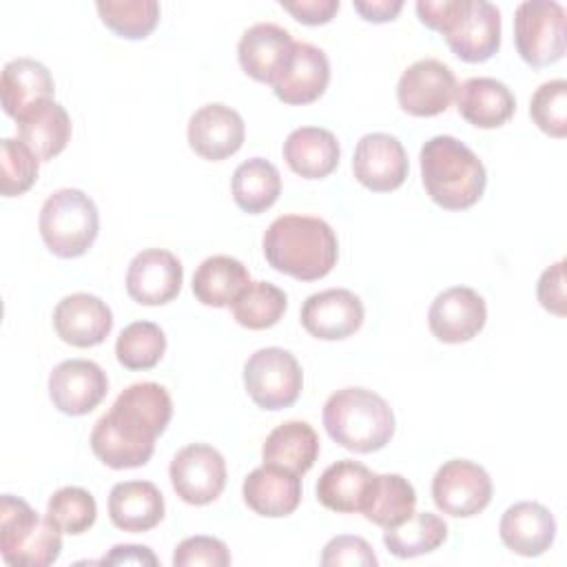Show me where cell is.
Segmentation results:
<instances>
[{
  "instance_id": "7",
  "label": "cell",
  "mask_w": 567,
  "mask_h": 567,
  "mask_svg": "<svg viewBox=\"0 0 567 567\" xmlns=\"http://www.w3.org/2000/svg\"><path fill=\"white\" fill-rule=\"evenodd\" d=\"M40 235L44 246L62 257H82L100 230V213L95 202L80 188H60L47 197L40 208Z\"/></svg>"
},
{
  "instance_id": "29",
  "label": "cell",
  "mask_w": 567,
  "mask_h": 567,
  "mask_svg": "<svg viewBox=\"0 0 567 567\" xmlns=\"http://www.w3.org/2000/svg\"><path fill=\"white\" fill-rule=\"evenodd\" d=\"M55 91L49 69L31 58H16L4 64L0 78L2 109L9 117L18 120L24 111L42 100H51Z\"/></svg>"
},
{
  "instance_id": "4",
  "label": "cell",
  "mask_w": 567,
  "mask_h": 567,
  "mask_svg": "<svg viewBox=\"0 0 567 567\" xmlns=\"http://www.w3.org/2000/svg\"><path fill=\"white\" fill-rule=\"evenodd\" d=\"M421 182L434 204L445 210L474 206L487 184L483 162L456 137L434 135L421 148Z\"/></svg>"
},
{
  "instance_id": "32",
  "label": "cell",
  "mask_w": 567,
  "mask_h": 567,
  "mask_svg": "<svg viewBox=\"0 0 567 567\" xmlns=\"http://www.w3.org/2000/svg\"><path fill=\"white\" fill-rule=\"evenodd\" d=\"M230 190L235 204L248 213L259 215L268 210L279 193H281V177L275 164L264 157H250L241 162L230 179Z\"/></svg>"
},
{
  "instance_id": "34",
  "label": "cell",
  "mask_w": 567,
  "mask_h": 567,
  "mask_svg": "<svg viewBox=\"0 0 567 567\" xmlns=\"http://www.w3.org/2000/svg\"><path fill=\"white\" fill-rule=\"evenodd\" d=\"M447 538V523L432 512H414L408 520L383 532V545L396 558H414L434 551Z\"/></svg>"
},
{
  "instance_id": "46",
  "label": "cell",
  "mask_w": 567,
  "mask_h": 567,
  "mask_svg": "<svg viewBox=\"0 0 567 567\" xmlns=\"http://www.w3.org/2000/svg\"><path fill=\"white\" fill-rule=\"evenodd\" d=\"M354 11L368 20V22H390L399 16V11L403 9L401 0H357L352 2Z\"/></svg>"
},
{
  "instance_id": "21",
  "label": "cell",
  "mask_w": 567,
  "mask_h": 567,
  "mask_svg": "<svg viewBox=\"0 0 567 567\" xmlns=\"http://www.w3.org/2000/svg\"><path fill=\"white\" fill-rule=\"evenodd\" d=\"M330 82V62L328 55L310 44L295 42L292 58L286 71L275 80L272 91L284 104H310L319 100Z\"/></svg>"
},
{
  "instance_id": "6",
  "label": "cell",
  "mask_w": 567,
  "mask_h": 567,
  "mask_svg": "<svg viewBox=\"0 0 567 567\" xmlns=\"http://www.w3.org/2000/svg\"><path fill=\"white\" fill-rule=\"evenodd\" d=\"M60 527L38 514L27 501L2 494L0 498V554L13 567H47L60 558Z\"/></svg>"
},
{
  "instance_id": "44",
  "label": "cell",
  "mask_w": 567,
  "mask_h": 567,
  "mask_svg": "<svg viewBox=\"0 0 567 567\" xmlns=\"http://www.w3.org/2000/svg\"><path fill=\"white\" fill-rule=\"evenodd\" d=\"M279 4L288 13H292L295 20H299L301 24H308V27L326 24L339 11V0H295V2L281 0Z\"/></svg>"
},
{
  "instance_id": "19",
  "label": "cell",
  "mask_w": 567,
  "mask_h": 567,
  "mask_svg": "<svg viewBox=\"0 0 567 567\" xmlns=\"http://www.w3.org/2000/svg\"><path fill=\"white\" fill-rule=\"evenodd\" d=\"M188 144L190 148L210 162H221L235 155L246 137L241 115L226 104H204L188 120Z\"/></svg>"
},
{
  "instance_id": "2",
  "label": "cell",
  "mask_w": 567,
  "mask_h": 567,
  "mask_svg": "<svg viewBox=\"0 0 567 567\" xmlns=\"http://www.w3.org/2000/svg\"><path fill=\"white\" fill-rule=\"evenodd\" d=\"M266 261L288 277L315 281L326 277L339 257V241L328 221L310 215H281L264 233Z\"/></svg>"
},
{
  "instance_id": "15",
  "label": "cell",
  "mask_w": 567,
  "mask_h": 567,
  "mask_svg": "<svg viewBox=\"0 0 567 567\" xmlns=\"http://www.w3.org/2000/svg\"><path fill=\"white\" fill-rule=\"evenodd\" d=\"M184 281L179 259L164 248H146L137 252L126 270V292L142 306H164L173 301Z\"/></svg>"
},
{
  "instance_id": "28",
  "label": "cell",
  "mask_w": 567,
  "mask_h": 567,
  "mask_svg": "<svg viewBox=\"0 0 567 567\" xmlns=\"http://www.w3.org/2000/svg\"><path fill=\"white\" fill-rule=\"evenodd\" d=\"M18 135L40 162L60 155L71 140V117L62 104L55 100H42L18 120Z\"/></svg>"
},
{
  "instance_id": "31",
  "label": "cell",
  "mask_w": 567,
  "mask_h": 567,
  "mask_svg": "<svg viewBox=\"0 0 567 567\" xmlns=\"http://www.w3.org/2000/svg\"><path fill=\"white\" fill-rule=\"evenodd\" d=\"M248 284V268L239 259L213 255L197 266L193 275V295L204 306L226 308Z\"/></svg>"
},
{
  "instance_id": "5",
  "label": "cell",
  "mask_w": 567,
  "mask_h": 567,
  "mask_svg": "<svg viewBox=\"0 0 567 567\" xmlns=\"http://www.w3.org/2000/svg\"><path fill=\"white\" fill-rule=\"evenodd\" d=\"M328 436L341 447L370 454L394 436V412L390 403L365 388H343L328 396L323 405Z\"/></svg>"
},
{
  "instance_id": "18",
  "label": "cell",
  "mask_w": 567,
  "mask_h": 567,
  "mask_svg": "<svg viewBox=\"0 0 567 567\" xmlns=\"http://www.w3.org/2000/svg\"><path fill=\"white\" fill-rule=\"evenodd\" d=\"M292 51L295 40L290 31L272 22L252 24L241 33L237 44V58L246 75L270 86L286 71Z\"/></svg>"
},
{
  "instance_id": "26",
  "label": "cell",
  "mask_w": 567,
  "mask_h": 567,
  "mask_svg": "<svg viewBox=\"0 0 567 567\" xmlns=\"http://www.w3.org/2000/svg\"><path fill=\"white\" fill-rule=\"evenodd\" d=\"M374 472L363 463L343 458L323 470L317 481V498L326 509L354 514L365 507L374 485Z\"/></svg>"
},
{
  "instance_id": "17",
  "label": "cell",
  "mask_w": 567,
  "mask_h": 567,
  "mask_svg": "<svg viewBox=\"0 0 567 567\" xmlns=\"http://www.w3.org/2000/svg\"><path fill=\"white\" fill-rule=\"evenodd\" d=\"M361 299L346 288H328L310 295L301 306V326L323 341H339L354 334L363 323Z\"/></svg>"
},
{
  "instance_id": "41",
  "label": "cell",
  "mask_w": 567,
  "mask_h": 567,
  "mask_svg": "<svg viewBox=\"0 0 567 567\" xmlns=\"http://www.w3.org/2000/svg\"><path fill=\"white\" fill-rule=\"evenodd\" d=\"M173 565L175 567H193V565L226 567L230 565V551L226 543L215 536H188L175 547Z\"/></svg>"
},
{
  "instance_id": "16",
  "label": "cell",
  "mask_w": 567,
  "mask_h": 567,
  "mask_svg": "<svg viewBox=\"0 0 567 567\" xmlns=\"http://www.w3.org/2000/svg\"><path fill=\"white\" fill-rule=\"evenodd\" d=\"M485 321V299L467 286H452L439 292L427 312L430 330L443 343H465L474 339Z\"/></svg>"
},
{
  "instance_id": "22",
  "label": "cell",
  "mask_w": 567,
  "mask_h": 567,
  "mask_svg": "<svg viewBox=\"0 0 567 567\" xmlns=\"http://www.w3.org/2000/svg\"><path fill=\"white\" fill-rule=\"evenodd\" d=\"M241 496L255 514L281 518L292 514L301 503V476L264 463L244 478Z\"/></svg>"
},
{
  "instance_id": "14",
  "label": "cell",
  "mask_w": 567,
  "mask_h": 567,
  "mask_svg": "<svg viewBox=\"0 0 567 567\" xmlns=\"http://www.w3.org/2000/svg\"><path fill=\"white\" fill-rule=\"evenodd\" d=\"M410 164L403 144L390 133H368L357 142L352 173L359 184L374 193L399 188L408 177Z\"/></svg>"
},
{
  "instance_id": "36",
  "label": "cell",
  "mask_w": 567,
  "mask_h": 567,
  "mask_svg": "<svg viewBox=\"0 0 567 567\" xmlns=\"http://www.w3.org/2000/svg\"><path fill=\"white\" fill-rule=\"evenodd\" d=\"M164 352V330L153 321L128 323L115 341V357L126 370H151L159 363Z\"/></svg>"
},
{
  "instance_id": "45",
  "label": "cell",
  "mask_w": 567,
  "mask_h": 567,
  "mask_svg": "<svg viewBox=\"0 0 567 567\" xmlns=\"http://www.w3.org/2000/svg\"><path fill=\"white\" fill-rule=\"evenodd\" d=\"M104 565H157V556L142 545H115L104 558Z\"/></svg>"
},
{
  "instance_id": "33",
  "label": "cell",
  "mask_w": 567,
  "mask_h": 567,
  "mask_svg": "<svg viewBox=\"0 0 567 567\" xmlns=\"http://www.w3.org/2000/svg\"><path fill=\"white\" fill-rule=\"evenodd\" d=\"M414 507L416 492L408 478L401 474H377L361 514L370 523L390 529L408 520L414 514Z\"/></svg>"
},
{
  "instance_id": "12",
  "label": "cell",
  "mask_w": 567,
  "mask_h": 567,
  "mask_svg": "<svg viewBox=\"0 0 567 567\" xmlns=\"http://www.w3.org/2000/svg\"><path fill=\"white\" fill-rule=\"evenodd\" d=\"M454 71L434 58L412 62L399 78V106L414 117H434L443 113L456 95Z\"/></svg>"
},
{
  "instance_id": "10",
  "label": "cell",
  "mask_w": 567,
  "mask_h": 567,
  "mask_svg": "<svg viewBox=\"0 0 567 567\" xmlns=\"http://www.w3.org/2000/svg\"><path fill=\"white\" fill-rule=\"evenodd\" d=\"M432 501L447 516H476L492 501V478L478 463L452 458L432 478Z\"/></svg>"
},
{
  "instance_id": "43",
  "label": "cell",
  "mask_w": 567,
  "mask_h": 567,
  "mask_svg": "<svg viewBox=\"0 0 567 567\" xmlns=\"http://www.w3.org/2000/svg\"><path fill=\"white\" fill-rule=\"evenodd\" d=\"M536 295L540 306L556 315V317H565L567 315V297H565V259L556 261L554 266L545 268L538 286H536Z\"/></svg>"
},
{
  "instance_id": "20",
  "label": "cell",
  "mask_w": 567,
  "mask_h": 567,
  "mask_svg": "<svg viewBox=\"0 0 567 567\" xmlns=\"http://www.w3.org/2000/svg\"><path fill=\"white\" fill-rule=\"evenodd\" d=\"M58 337L75 348L100 346L113 330L111 308L95 295L73 292L58 301L53 310Z\"/></svg>"
},
{
  "instance_id": "27",
  "label": "cell",
  "mask_w": 567,
  "mask_h": 567,
  "mask_svg": "<svg viewBox=\"0 0 567 567\" xmlns=\"http://www.w3.org/2000/svg\"><path fill=\"white\" fill-rule=\"evenodd\" d=\"M341 146L332 131L321 126L295 128L284 142V159L292 173L306 179H323L337 166Z\"/></svg>"
},
{
  "instance_id": "11",
  "label": "cell",
  "mask_w": 567,
  "mask_h": 567,
  "mask_svg": "<svg viewBox=\"0 0 567 567\" xmlns=\"http://www.w3.org/2000/svg\"><path fill=\"white\" fill-rule=\"evenodd\" d=\"M175 494L188 505H208L226 487V461L206 443L182 447L168 467Z\"/></svg>"
},
{
  "instance_id": "9",
  "label": "cell",
  "mask_w": 567,
  "mask_h": 567,
  "mask_svg": "<svg viewBox=\"0 0 567 567\" xmlns=\"http://www.w3.org/2000/svg\"><path fill=\"white\" fill-rule=\"evenodd\" d=\"M516 51L534 69L565 55V9L554 0H525L514 16Z\"/></svg>"
},
{
  "instance_id": "1",
  "label": "cell",
  "mask_w": 567,
  "mask_h": 567,
  "mask_svg": "<svg viewBox=\"0 0 567 567\" xmlns=\"http://www.w3.org/2000/svg\"><path fill=\"white\" fill-rule=\"evenodd\" d=\"M173 416V401L159 383L128 385L111 412L97 419L91 432L93 454L113 470L142 467L155 452V439Z\"/></svg>"
},
{
  "instance_id": "23",
  "label": "cell",
  "mask_w": 567,
  "mask_h": 567,
  "mask_svg": "<svg viewBox=\"0 0 567 567\" xmlns=\"http://www.w3.org/2000/svg\"><path fill=\"white\" fill-rule=\"evenodd\" d=\"M501 540L518 556H540L556 538V520L551 512L534 501H520L505 509L498 525Z\"/></svg>"
},
{
  "instance_id": "35",
  "label": "cell",
  "mask_w": 567,
  "mask_h": 567,
  "mask_svg": "<svg viewBox=\"0 0 567 567\" xmlns=\"http://www.w3.org/2000/svg\"><path fill=\"white\" fill-rule=\"evenodd\" d=\"M233 317L248 330L272 328L288 308V297L270 281H250L230 303Z\"/></svg>"
},
{
  "instance_id": "39",
  "label": "cell",
  "mask_w": 567,
  "mask_h": 567,
  "mask_svg": "<svg viewBox=\"0 0 567 567\" xmlns=\"http://www.w3.org/2000/svg\"><path fill=\"white\" fill-rule=\"evenodd\" d=\"M0 168H2V177H0L2 195L16 197L27 193L35 184L40 159L24 142L4 137L0 142Z\"/></svg>"
},
{
  "instance_id": "3",
  "label": "cell",
  "mask_w": 567,
  "mask_h": 567,
  "mask_svg": "<svg viewBox=\"0 0 567 567\" xmlns=\"http://www.w3.org/2000/svg\"><path fill=\"white\" fill-rule=\"evenodd\" d=\"M416 13L463 62H485L501 47V11L487 0H419Z\"/></svg>"
},
{
  "instance_id": "30",
  "label": "cell",
  "mask_w": 567,
  "mask_h": 567,
  "mask_svg": "<svg viewBox=\"0 0 567 567\" xmlns=\"http://www.w3.org/2000/svg\"><path fill=\"white\" fill-rule=\"evenodd\" d=\"M319 456V436L306 421H286L277 425L261 447L266 465L284 467L292 474L303 476Z\"/></svg>"
},
{
  "instance_id": "24",
  "label": "cell",
  "mask_w": 567,
  "mask_h": 567,
  "mask_svg": "<svg viewBox=\"0 0 567 567\" xmlns=\"http://www.w3.org/2000/svg\"><path fill=\"white\" fill-rule=\"evenodd\" d=\"M456 109L476 128H498L516 111V97L496 78H470L456 86Z\"/></svg>"
},
{
  "instance_id": "13",
  "label": "cell",
  "mask_w": 567,
  "mask_h": 567,
  "mask_svg": "<svg viewBox=\"0 0 567 567\" xmlns=\"http://www.w3.org/2000/svg\"><path fill=\"white\" fill-rule=\"evenodd\" d=\"M106 392V372L89 359H66L49 374V396L53 405L69 416L89 414L102 403Z\"/></svg>"
},
{
  "instance_id": "25",
  "label": "cell",
  "mask_w": 567,
  "mask_h": 567,
  "mask_svg": "<svg viewBox=\"0 0 567 567\" xmlns=\"http://www.w3.org/2000/svg\"><path fill=\"white\" fill-rule=\"evenodd\" d=\"M111 523L122 532H148L164 518V496L151 481H124L109 494Z\"/></svg>"
},
{
  "instance_id": "38",
  "label": "cell",
  "mask_w": 567,
  "mask_h": 567,
  "mask_svg": "<svg viewBox=\"0 0 567 567\" xmlns=\"http://www.w3.org/2000/svg\"><path fill=\"white\" fill-rule=\"evenodd\" d=\"M47 516L60 527L64 534H82L97 518V505L91 492L69 485L53 492L47 503Z\"/></svg>"
},
{
  "instance_id": "40",
  "label": "cell",
  "mask_w": 567,
  "mask_h": 567,
  "mask_svg": "<svg viewBox=\"0 0 567 567\" xmlns=\"http://www.w3.org/2000/svg\"><path fill=\"white\" fill-rule=\"evenodd\" d=\"M529 115L543 133L563 140L567 135V82L549 80L540 84L532 95Z\"/></svg>"
},
{
  "instance_id": "42",
  "label": "cell",
  "mask_w": 567,
  "mask_h": 567,
  "mask_svg": "<svg viewBox=\"0 0 567 567\" xmlns=\"http://www.w3.org/2000/svg\"><path fill=\"white\" fill-rule=\"evenodd\" d=\"M321 565L339 567V565H359V567H374L379 558L374 556L370 543L361 536H334L326 543L321 554Z\"/></svg>"
},
{
  "instance_id": "37",
  "label": "cell",
  "mask_w": 567,
  "mask_h": 567,
  "mask_svg": "<svg viewBox=\"0 0 567 567\" xmlns=\"http://www.w3.org/2000/svg\"><path fill=\"white\" fill-rule=\"evenodd\" d=\"M95 7L102 22L126 40H144L159 22L155 0H100Z\"/></svg>"
},
{
  "instance_id": "8",
  "label": "cell",
  "mask_w": 567,
  "mask_h": 567,
  "mask_svg": "<svg viewBox=\"0 0 567 567\" xmlns=\"http://www.w3.org/2000/svg\"><path fill=\"white\" fill-rule=\"evenodd\" d=\"M244 385L261 410L277 412L290 408L303 388L301 365L284 348H261L244 363Z\"/></svg>"
}]
</instances>
